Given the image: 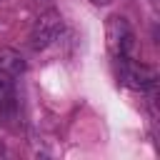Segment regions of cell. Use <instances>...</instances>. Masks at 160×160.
<instances>
[{
  "label": "cell",
  "mask_w": 160,
  "mask_h": 160,
  "mask_svg": "<svg viewBox=\"0 0 160 160\" xmlns=\"http://www.w3.org/2000/svg\"><path fill=\"white\" fill-rule=\"evenodd\" d=\"M65 30V20L60 15V10H45L38 15V20L32 22L30 30V48L32 50H45L48 45H52Z\"/></svg>",
  "instance_id": "cell-1"
},
{
  "label": "cell",
  "mask_w": 160,
  "mask_h": 160,
  "mask_svg": "<svg viewBox=\"0 0 160 160\" xmlns=\"http://www.w3.org/2000/svg\"><path fill=\"white\" fill-rule=\"evenodd\" d=\"M105 40H108V50L112 52V58H132L135 32H132L130 22L122 15L108 18V22H105Z\"/></svg>",
  "instance_id": "cell-2"
},
{
  "label": "cell",
  "mask_w": 160,
  "mask_h": 160,
  "mask_svg": "<svg viewBox=\"0 0 160 160\" xmlns=\"http://www.w3.org/2000/svg\"><path fill=\"white\" fill-rule=\"evenodd\" d=\"M120 65V82L132 88V90H152L155 88V70H150L148 65L135 62L132 58H115Z\"/></svg>",
  "instance_id": "cell-3"
},
{
  "label": "cell",
  "mask_w": 160,
  "mask_h": 160,
  "mask_svg": "<svg viewBox=\"0 0 160 160\" xmlns=\"http://www.w3.org/2000/svg\"><path fill=\"white\" fill-rule=\"evenodd\" d=\"M18 112H20V100H18L15 78H8L0 72V120L12 122Z\"/></svg>",
  "instance_id": "cell-4"
},
{
  "label": "cell",
  "mask_w": 160,
  "mask_h": 160,
  "mask_svg": "<svg viewBox=\"0 0 160 160\" xmlns=\"http://www.w3.org/2000/svg\"><path fill=\"white\" fill-rule=\"evenodd\" d=\"M0 72L8 78H20L25 72V60L12 48H0Z\"/></svg>",
  "instance_id": "cell-5"
},
{
  "label": "cell",
  "mask_w": 160,
  "mask_h": 160,
  "mask_svg": "<svg viewBox=\"0 0 160 160\" xmlns=\"http://www.w3.org/2000/svg\"><path fill=\"white\" fill-rule=\"evenodd\" d=\"M90 2H92V5H110L112 0H90Z\"/></svg>",
  "instance_id": "cell-6"
}]
</instances>
